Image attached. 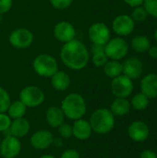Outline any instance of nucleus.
Segmentation results:
<instances>
[{"mask_svg":"<svg viewBox=\"0 0 157 158\" xmlns=\"http://www.w3.org/2000/svg\"><path fill=\"white\" fill-rule=\"evenodd\" d=\"M31 130V124L29 120L25 118H15L11 121L9 131L10 135H13L17 138L25 137Z\"/></svg>","mask_w":157,"mask_h":158,"instance_id":"nucleus-19","label":"nucleus"},{"mask_svg":"<svg viewBox=\"0 0 157 158\" xmlns=\"http://www.w3.org/2000/svg\"><path fill=\"white\" fill-rule=\"evenodd\" d=\"M104 72L107 77L114 79L122 74V72H123L122 64L118 60L107 61L104 65Z\"/></svg>","mask_w":157,"mask_h":158,"instance_id":"nucleus-25","label":"nucleus"},{"mask_svg":"<svg viewBox=\"0 0 157 158\" xmlns=\"http://www.w3.org/2000/svg\"><path fill=\"white\" fill-rule=\"evenodd\" d=\"M128 134L133 142L142 143L148 139L150 135V129L145 122L142 120H136L129 126Z\"/></svg>","mask_w":157,"mask_h":158,"instance_id":"nucleus-12","label":"nucleus"},{"mask_svg":"<svg viewBox=\"0 0 157 158\" xmlns=\"http://www.w3.org/2000/svg\"><path fill=\"white\" fill-rule=\"evenodd\" d=\"M1 21H2V15L0 14V22H1Z\"/></svg>","mask_w":157,"mask_h":158,"instance_id":"nucleus-40","label":"nucleus"},{"mask_svg":"<svg viewBox=\"0 0 157 158\" xmlns=\"http://www.w3.org/2000/svg\"><path fill=\"white\" fill-rule=\"evenodd\" d=\"M32 67L35 73L43 78H51L58 70L56 59L47 54L38 55L33 59Z\"/></svg>","mask_w":157,"mask_h":158,"instance_id":"nucleus-4","label":"nucleus"},{"mask_svg":"<svg viewBox=\"0 0 157 158\" xmlns=\"http://www.w3.org/2000/svg\"><path fill=\"white\" fill-rule=\"evenodd\" d=\"M131 48L139 54H143L144 52H147L148 49L151 46V43L149 38L146 35H137L131 40L130 44Z\"/></svg>","mask_w":157,"mask_h":158,"instance_id":"nucleus-24","label":"nucleus"},{"mask_svg":"<svg viewBox=\"0 0 157 158\" xmlns=\"http://www.w3.org/2000/svg\"><path fill=\"white\" fill-rule=\"evenodd\" d=\"M123 75L127 76L130 80H137L143 72V62L138 57H130L122 64Z\"/></svg>","mask_w":157,"mask_h":158,"instance_id":"nucleus-15","label":"nucleus"},{"mask_svg":"<svg viewBox=\"0 0 157 158\" xmlns=\"http://www.w3.org/2000/svg\"><path fill=\"white\" fill-rule=\"evenodd\" d=\"M155 41H156L157 43V29L155 30Z\"/></svg>","mask_w":157,"mask_h":158,"instance_id":"nucleus-39","label":"nucleus"},{"mask_svg":"<svg viewBox=\"0 0 157 158\" xmlns=\"http://www.w3.org/2000/svg\"><path fill=\"white\" fill-rule=\"evenodd\" d=\"M45 99L43 91L35 85H29L24 87L19 93V100L27 107H37L41 106Z\"/></svg>","mask_w":157,"mask_h":158,"instance_id":"nucleus-5","label":"nucleus"},{"mask_svg":"<svg viewBox=\"0 0 157 158\" xmlns=\"http://www.w3.org/2000/svg\"><path fill=\"white\" fill-rule=\"evenodd\" d=\"M65 115L60 106H49L45 112V119L47 124L51 128H58L61 124L65 122Z\"/></svg>","mask_w":157,"mask_h":158,"instance_id":"nucleus-18","label":"nucleus"},{"mask_svg":"<svg viewBox=\"0 0 157 158\" xmlns=\"http://www.w3.org/2000/svg\"><path fill=\"white\" fill-rule=\"evenodd\" d=\"M141 93L145 94L149 99L157 97V74L149 73L145 75L141 81Z\"/></svg>","mask_w":157,"mask_h":158,"instance_id":"nucleus-16","label":"nucleus"},{"mask_svg":"<svg viewBox=\"0 0 157 158\" xmlns=\"http://www.w3.org/2000/svg\"><path fill=\"white\" fill-rule=\"evenodd\" d=\"M13 5L12 0H0V14H5L8 12Z\"/></svg>","mask_w":157,"mask_h":158,"instance_id":"nucleus-33","label":"nucleus"},{"mask_svg":"<svg viewBox=\"0 0 157 158\" xmlns=\"http://www.w3.org/2000/svg\"><path fill=\"white\" fill-rule=\"evenodd\" d=\"M135 28V22L130 16L122 14L116 17L112 23V29L114 32L119 36L130 35Z\"/></svg>","mask_w":157,"mask_h":158,"instance_id":"nucleus-11","label":"nucleus"},{"mask_svg":"<svg viewBox=\"0 0 157 158\" xmlns=\"http://www.w3.org/2000/svg\"><path fill=\"white\" fill-rule=\"evenodd\" d=\"M130 17L134 20V22H143L148 17V13L146 12V10L143 6H139L133 9Z\"/></svg>","mask_w":157,"mask_h":158,"instance_id":"nucleus-28","label":"nucleus"},{"mask_svg":"<svg viewBox=\"0 0 157 158\" xmlns=\"http://www.w3.org/2000/svg\"><path fill=\"white\" fill-rule=\"evenodd\" d=\"M54 142V135L51 131L41 130L34 132L30 138L31 145L36 150H45Z\"/></svg>","mask_w":157,"mask_h":158,"instance_id":"nucleus-13","label":"nucleus"},{"mask_svg":"<svg viewBox=\"0 0 157 158\" xmlns=\"http://www.w3.org/2000/svg\"><path fill=\"white\" fill-rule=\"evenodd\" d=\"M134 84L132 80L125 75H119L112 80L111 92L115 97L128 98L133 92Z\"/></svg>","mask_w":157,"mask_h":158,"instance_id":"nucleus-7","label":"nucleus"},{"mask_svg":"<svg viewBox=\"0 0 157 158\" xmlns=\"http://www.w3.org/2000/svg\"><path fill=\"white\" fill-rule=\"evenodd\" d=\"M58 133L59 135L63 138V139H70L72 136H73V133H72V126L69 125V124H67V123H63L61 124L58 128Z\"/></svg>","mask_w":157,"mask_h":158,"instance_id":"nucleus-30","label":"nucleus"},{"mask_svg":"<svg viewBox=\"0 0 157 158\" xmlns=\"http://www.w3.org/2000/svg\"><path fill=\"white\" fill-rule=\"evenodd\" d=\"M54 35L56 40L65 44L75 39L76 31L70 22L63 20L56 24L54 28Z\"/></svg>","mask_w":157,"mask_h":158,"instance_id":"nucleus-14","label":"nucleus"},{"mask_svg":"<svg viewBox=\"0 0 157 158\" xmlns=\"http://www.w3.org/2000/svg\"><path fill=\"white\" fill-rule=\"evenodd\" d=\"M148 54H149V56L152 57V58H157V46H150V48L148 49Z\"/></svg>","mask_w":157,"mask_h":158,"instance_id":"nucleus-37","label":"nucleus"},{"mask_svg":"<svg viewBox=\"0 0 157 158\" xmlns=\"http://www.w3.org/2000/svg\"><path fill=\"white\" fill-rule=\"evenodd\" d=\"M130 102L127 98L116 97L110 106V111L115 117H124L130 113Z\"/></svg>","mask_w":157,"mask_h":158,"instance_id":"nucleus-21","label":"nucleus"},{"mask_svg":"<svg viewBox=\"0 0 157 158\" xmlns=\"http://www.w3.org/2000/svg\"><path fill=\"white\" fill-rule=\"evenodd\" d=\"M60 58L62 63L72 70H81L84 69L90 59V54L87 47L79 40H72L65 43L60 50Z\"/></svg>","mask_w":157,"mask_h":158,"instance_id":"nucleus-1","label":"nucleus"},{"mask_svg":"<svg viewBox=\"0 0 157 158\" xmlns=\"http://www.w3.org/2000/svg\"><path fill=\"white\" fill-rule=\"evenodd\" d=\"M139 158H157V155L154 151L146 149V150H143L140 154Z\"/></svg>","mask_w":157,"mask_h":158,"instance_id":"nucleus-35","label":"nucleus"},{"mask_svg":"<svg viewBox=\"0 0 157 158\" xmlns=\"http://www.w3.org/2000/svg\"><path fill=\"white\" fill-rule=\"evenodd\" d=\"M21 143L13 135L6 136L0 143V156L3 158H16L21 152Z\"/></svg>","mask_w":157,"mask_h":158,"instance_id":"nucleus-9","label":"nucleus"},{"mask_svg":"<svg viewBox=\"0 0 157 158\" xmlns=\"http://www.w3.org/2000/svg\"><path fill=\"white\" fill-rule=\"evenodd\" d=\"M11 103L10 95L6 89L0 86V113H6Z\"/></svg>","mask_w":157,"mask_h":158,"instance_id":"nucleus-27","label":"nucleus"},{"mask_svg":"<svg viewBox=\"0 0 157 158\" xmlns=\"http://www.w3.org/2000/svg\"><path fill=\"white\" fill-rule=\"evenodd\" d=\"M11 121V118L6 113H0V132L8 131Z\"/></svg>","mask_w":157,"mask_h":158,"instance_id":"nucleus-31","label":"nucleus"},{"mask_svg":"<svg viewBox=\"0 0 157 158\" xmlns=\"http://www.w3.org/2000/svg\"><path fill=\"white\" fill-rule=\"evenodd\" d=\"M88 35L93 44L105 45L110 40L111 33L106 24L103 22H95L90 26Z\"/></svg>","mask_w":157,"mask_h":158,"instance_id":"nucleus-10","label":"nucleus"},{"mask_svg":"<svg viewBox=\"0 0 157 158\" xmlns=\"http://www.w3.org/2000/svg\"><path fill=\"white\" fill-rule=\"evenodd\" d=\"M39 158H57V157H56V156H51V155H43V156H40Z\"/></svg>","mask_w":157,"mask_h":158,"instance_id":"nucleus-38","label":"nucleus"},{"mask_svg":"<svg viewBox=\"0 0 157 158\" xmlns=\"http://www.w3.org/2000/svg\"><path fill=\"white\" fill-rule=\"evenodd\" d=\"M1 141H2V140H1V137H0V143H1Z\"/></svg>","mask_w":157,"mask_h":158,"instance_id":"nucleus-41","label":"nucleus"},{"mask_svg":"<svg viewBox=\"0 0 157 158\" xmlns=\"http://www.w3.org/2000/svg\"><path fill=\"white\" fill-rule=\"evenodd\" d=\"M49 1L53 7L60 10L69 7L73 3V0H49Z\"/></svg>","mask_w":157,"mask_h":158,"instance_id":"nucleus-32","label":"nucleus"},{"mask_svg":"<svg viewBox=\"0 0 157 158\" xmlns=\"http://www.w3.org/2000/svg\"><path fill=\"white\" fill-rule=\"evenodd\" d=\"M128 6L131 7H136L139 6H142L144 2V0H123Z\"/></svg>","mask_w":157,"mask_h":158,"instance_id":"nucleus-36","label":"nucleus"},{"mask_svg":"<svg viewBox=\"0 0 157 158\" xmlns=\"http://www.w3.org/2000/svg\"><path fill=\"white\" fill-rule=\"evenodd\" d=\"M27 108L28 107L20 100H16V101L10 103L6 112H7V115L9 116V118L12 119L20 118H24V116L27 112Z\"/></svg>","mask_w":157,"mask_h":158,"instance_id":"nucleus-23","label":"nucleus"},{"mask_svg":"<svg viewBox=\"0 0 157 158\" xmlns=\"http://www.w3.org/2000/svg\"><path fill=\"white\" fill-rule=\"evenodd\" d=\"M105 52L108 58L119 61L128 55L129 44L125 39L121 37H116L110 39L105 44Z\"/></svg>","mask_w":157,"mask_h":158,"instance_id":"nucleus-6","label":"nucleus"},{"mask_svg":"<svg viewBox=\"0 0 157 158\" xmlns=\"http://www.w3.org/2000/svg\"><path fill=\"white\" fill-rule=\"evenodd\" d=\"M92 62L97 68L104 67V65L108 61V57L105 52V45L93 44L92 46Z\"/></svg>","mask_w":157,"mask_h":158,"instance_id":"nucleus-22","label":"nucleus"},{"mask_svg":"<svg viewBox=\"0 0 157 158\" xmlns=\"http://www.w3.org/2000/svg\"><path fill=\"white\" fill-rule=\"evenodd\" d=\"M51 84L55 90L64 92L70 85V77L65 71L57 70L51 77Z\"/></svg>","mask_w":157,"mask_h":158,"instance_id":"nucleus-20","label":"nucleus"},{"mask_svg":"<svg viewBox=\"0 0 157 158\" xmlns=\"http://www.w3.org/2000/svg\"><path fill=\"white\" fill-rule=\"evenodd\" d=\"M90 125L93 131L98 134H106L110 132L116 124L115 116L110 109L99 108L93 112L90 117Z\"/></svg>","mask_w":157,"mask_h":158,"instance_id":"nucleus-3","label":"nucleus"},{"mask_svg":"<svg viewBox=\"0 0 157 158\" xmlns=\"http://www.w3.org/2000/svg\"><path fill=\"white\" fill-rule=\"evenodd\" d=\"M60 107L65 117L73 121L82 118L87 111L85 99L82 95L77 93H71L65 96Z\"/></svg>","mask_w":157,"mask_h":158,"instance_id":"nucleus-2","label":"nucleus"},{"mask_svg":"<svg viewBox=\"0 0 157 158\" xmlns=\"http://www.w3.org/2000/svg\"><path fill=\"white\" fill-rule=\"evenodd\" d=\"M10 44L18 49H25L31 45L33 34L27 28L15 29L8 37Z\"/></svg>","mask_w":157,"mask_h":158,"instance_id":"nucleus-8","label":"nucleus"},{"mask_svg":"<svg viewBox=\"0 0 157 158\" xmlns=\"http://www.w3.org/2000/svg\"><path fill=\"white\" fill-rule=\"evenodd\" d=\"M143 7L148 15L157 19V0H144Z\"/></svg>","mask_w":157,"mask_h":158,"instance_id":"nucleus-29","label":"nucleus"},{"mask_svg":"<svg viewBox=\"0 0 157 158\" xmlns=\"http://www.w3.org/2000/svg\"><path fill=\"white\" fill-rule=\"evenodd\" d=\"M72 133L73 136L80 141L88 140L93 133L90 122L83 118L74 120V123L72 125Z\"/></svg>","mask_w":157,"mask_h":158,"instance_id":"nucleus-17","label":"nucleus"},{"mask_svg":"<svg viewBox=\"0 0 157 158\" xmlns=\"http://www.w3.org/2000/svg\"><path fill=\"white\" fill-rule=\"evenodd\" d=\"M150 99L143 93H139L132 97L130 101V106L137 111H143L148 107Z\"/></svg>","mask_w":157,"mask_h":158,"instance_id":"nucleus-26","label":"nucleus"},{"mask_svg":"<svg viewBox=\"0 0 157 158\" xmlns=\"http://www.w3.org/2000/svg\"><path fill=\"white\" fill-rule=\"evenodd\" d=\"M60 158H81L80 153L74 149H68L64 151Z\"/></svg>","mask_w":157,"mask_h":158,"instance_id":"nucleus-34","label":"nucleus"}]
</instances>
